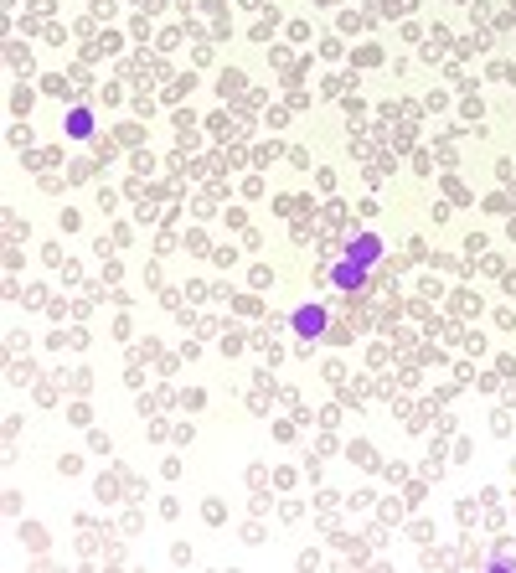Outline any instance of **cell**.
I'll list each match as a JSON object with an SVG mask.
<instances>
[{
	"label": "cell",
	"instance_id": "obj_2",
	"mask_svg": "<svg viewBox=\"0 0 516 573\" xmlns=\"http://www.w3.org/2000/svg\"><path fill=\"white\" fill-rule=\"evenodd\" d=\"M361 279H367V269H361V263H351V258L336 263V284H341V290H356Z\"/></svg>",
	"mask_w": 516,
	"mask_h": 573
},
{
	"label": "cell",
	"instance_id": "obj_3",
	"mask_svg": "<svg viewBox=\"0 0 516 573\" xmlns=\"http://www.w3.org/2000/svg\"><path fill=\"white\" fill-rule=\"evenodd\" d=\"M346 258H351V263H361V269H367V263L377 258V238H372V233H367V238H356V243H351V253H346Z\"/></svg>",
	"mask_w": 516,
	"mask_h": 573
},
{
	"label": "cell",
	"instance_id": "obj_1",
	"mask_svg": "<svg viewBox=\"0 0 516 573\" xmlns=\"http://www.w3.org/2000/svg\"><path fill=\"white\" fill-rule=\"evenodd\" d=\"M294 330H299V336H320V330H326V310H320V305L299 310V315H294Z\"/></svg>",
	"mask_w": 516,
	"mask_h": 573
}]
</instances>
